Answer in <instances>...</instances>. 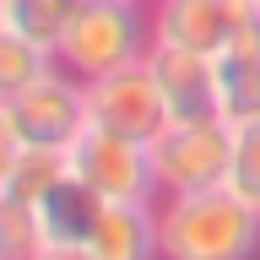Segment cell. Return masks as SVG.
Listing matches in <instances>:
<instances>
[{"mask_svg":"<svg viewBox=\"0 0 260 260\" xmlns=\"http://www.w3.org/2000/svg\"><path fill=\"white\" fill-rule=\"evenodd\" d=\"M162 260H260V206L233 184L157 201Z\"/></svg>","mask_w":260,"mask_h":260,"instance_id":"6da1fadb","label":"cell"},{"mask_svg":"<svg viewBox=\"0 0 260 260\" xmlns=\"http://www.w3.org/2000/svg\"><path fill=\"white\" fill-rule=\"evenodd\" d=\"M152 49V11L136 0H81L65 27L54 65L76 81H92L114 65H130Z\"/></svg>","mask_w":260,"mask_h":260,"instance_id":"7a4b0ae2","label":"cell"},{"mask_svg":"<svg viewBox=\"0 0 260 260\" xmlns=\"http://www.w3.org/2000/svg\"><path fill=\"white\" fill-rule=\"evenodd\" d=\"M152 168H157L162 195H190L228 184L233 168V119L206 114V119H168L152 141Z\"/></svg>","mask_w":260,"mask_h":260,"instance_id":"3957f363","label":"cell"},{"mask_svg":"<svg viewBox=\"0 0 260 260\" xmlns=\"http://www.w3.org/2000/svg\"><path fill=\"white\" fill-rule=\"evenodd\" d=\"M65 162H71V179H81L103 201H146V206L162 201L157 168H152V146L146 141H130V136L87 125L76 141L65 146Z\"/></svg>","mask_w":260,"mask_h":260,"instance_id":"277c9868","label":"cell"},{"mask_svg":"<svg viewBox=\"0 0 260 260\" xmlns=\"http://www.w3.org/2000/svg\"><path fill=\"white\" fill-rule=\"evenodd\" d=\"M87 119L98 130H114V136H130V141H146V146L157 141V130L174 114H168V98H162L146 54L87 81Z\"/></svg>","mask_w":260,"mask_h":260,"instance_id":"5b68a950","label":"cell"},{"mask_svg":"<svg viewBox=\"0 0 260 260\" xmlns=\"http://www.w3.org/2000/svg\"><path fill=\"white\" fill-rule=\"evenodd\" d=\"M6 109H11L22 141H32V146H71L81 130L92 125L87 119V81H76L60 65H49L44 76L32 87H22Z\"/></svg>","mask_w":260,"mask_h":260,"instance_id":"8992f818","label":"cell"},{"mask_svg":"<svg viewBox=\"0 0 260 260\" xmlns=\"http://www.w3.org/2000/svg\"><path fill=\"white\" fill-rule=\"evenodd\" d=\"M152 44H179L217 54L244 32V22L255 16L249 0H152Z\"/></svg>","mask_w":260,"mask_h":260,"instance_id":"52a82bcc","label":"cell"},{"mask_svg":"<svg viewBox=\"0 0 260 260\" xmlns=\"http://www.w3.org/2000/svg\"><path fill=\"white\" fill-rule=\"evenodd\" d=\"M146 65L157 76L162 98H168V114L174 119H206L217 109V65L201 49H179V44H152L146 49Z\"/></svg>","mask_w":260,"mask_h":260,"instance_id":"ba28073f","label":"cell"},{"mask_svg":"<svg viewBox=\"0 0 260 260\" xmlns=\"http://www.w3.org/2000/svg\"><path fill=\"white\" fill-rule=\"evenodd\" d=\"M217 65V109L222 119H255L260 114V11L244 22V32L228 49L211 54Z\"/></svg>","mask_w":260,"mask_h":260,"instance_id":"9c48e42d","label":"cell"},{"mask_svg":"<svg viewBox=\"0 0 260 260\" xmlns=\"http://www.w3.org/2000/svg\"><path fill=\"white\" fill-rule=\"evenodd\" d=\"M87 244H92L98 260H162L157 206H146V201H109Z\"/></svg>","mask_w":260,"mask_h":260,"instance_id":"30bf717a","label":"cell"},{"mask_svg":"<svg viewBox=\"0 0 260 260\" xmlns=\"http://www.w3.org/2000/svg\"><path fill=\"white\" fill-rule=\"evenodd\" d=\"M103 195H92L81 179H65L60 190H49L38 201V222H44V239H60V244H87L92 239L98 217H103Z\"/></svg>","mask_w":260,"mask_h":260,"instance_id":"8fae6325","label":"cell"},{"mask_svg":"<svg viewBox=\"0 0 260 260\" xmlns=\"http://www.w3.org/2000/svg\"><path fill=\"white\" fill-rule=\"evenodd\" d=\"M65 179H71L65 146H32V141H22V152H16V162H11V179H6V190H11L16 201L38 206L49 190H60Z\"/></svg>","mask_w":260,"mask_h":260,"instance_id":"7c38bea8","label":"cell"},{"mask_svg":"<svg viewBox=\"0 0 260 260\" xmlns=\"http://www.w3.org/2000/svg\"><path fill=\"white\" fill-rule=\"evenodd\" d=\"M76 6L81 0H6V27L54 54L65 27H71V16H76Z\"/></svg>","mask_w":260,"mask_h":260,"instance_id":"4fadbf2b","label":"cell"},{"mask_svg":"<svg viewBox=\"0 0 260 260\" xmlns=\"http://www.w3.org/2000/svg\"><path fill=\"white\" fill-rule=\"evenodd\" d=\"M49 65H54V54H49V49L27 44L22 32H11L6 22H0V103H11L22 87H32Z\"/></svg>","mask_w":260,"mask_h":260,"instance_id":"5bb4252c","label":"cell"},{"mask_svg":"<svg viewBox=\"0 0 260 260\" xmlns=\"http://www.w3.org/2000/svg\"><path fill=\"white\" fill-rule=\"evenodd\" d=\"M38 249H44L38 206L16 201L11 190H0V260H32Z\"/></svg>","mask_w":260,"mask_h":260,"instance_id":"9a60e30c","label":"cell"},{"mask_svg":"<svg viewBox=\"0 0 260 260\" xmlns=\"http://www.w3.org/2000/svg\"><path fill=\"white\" fill-rule=\"evenodd\" d=\"M228 184H233L244 201L260 206V114L233 125V168H228Z\"/></svg>","mask_w":260,"mask_h":260,"instance_id":"2e32d148","label":"cell"},{"mask_svg":"<svg viewBox=\"0 0 260 260\" xmlns=\"http://www.w3.org/2000/svg\"><path fill=\"white\" fill-rule=\"evenodd\" d=\"M16 152H22V130H16L11 109L0 103V190H6V179H11V162H16Z\"/></svg>","mask_w":260,"mask_h":260,"instance_id":"e0dca14e","label":"cell"},{"mask_svg":"<svg viewBox=\"0 0 260 260\" xmlns=\"http://www.w3.org/2000/svg\"><path fill=\"white\" fill-rule=\"evenodd\" d=\"M32 260H98L92 255V244H60V239H44V249Z\"/></svg>","mask_w":260,"mask_h":260,"instance_id":"ac0fdd59","label":"cell"},{"mask_svg":"<svg viewBox=\"0 0 260 260\" xmlns=\"http://www.w3.org/2000/svg\"><path fill=\"white\" fill-rule=\"evenodd\" d=\"M0 22H6V0H0Z\"/></svg>","mask_w":260,"mask_h":260,"instance_id":"d6986e66","label":"cell"},{"mask_svg":"<svg viewBox=\"0 0 260 260\" xmlns=\"http://www.w3.org/2000/svg\"><path fill=\"white\" fill-rule=\"evenodd\" d=\"M136 6H152V0H136Z\"/></svg>","mask_w":260,"mask_h":260,"instance_id":"ffe728a7","label":"cell"},{"mask_svg":"<svg viewBox=\"0 0 260 260\" xmlns=\"http://www.w3.org/2000/svg\"><path fill=\"white\" fill-rule=\"evenodd\" d=\"M249 6H255V11H260V0H249Z\"/></svg>","mask_w":260,"mask_h":260,"instance_id":"44dd1931","label":"cell"}]
</instances>
